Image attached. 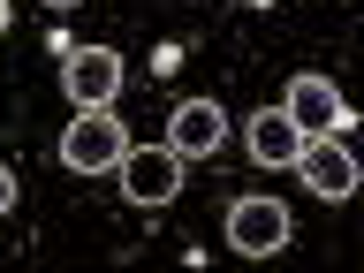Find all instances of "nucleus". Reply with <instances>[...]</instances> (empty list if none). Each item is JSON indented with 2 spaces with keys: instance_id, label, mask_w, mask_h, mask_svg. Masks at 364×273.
Returning <instances> with one entry per match:
<instances>
[{
  "instance_id": "nucleus-1",
  "label": "nucleus",
  "mask_w": 364,
  "mask_h": 273,
  "mask_svg": "<svg viewBox=\"0 0 364 273\" xmlns=\"http://www.w3.org/2000/svg\"><path fill=\"white\" fill-rule=\"evenodd\" d=\"M129 152V129L114 122V107H76V122L61 129V167L68 175H114Z\"/></svg>"
},
{
  "instance_id": "nucleus-2",
  "label": "nucleus",
  "mask_w": 364,
  "mask_h": 273,
  "mask_svg": "<svg viewBox=\"0 0 364 273\" xmlns=\"http://www.w3.org/2000/svg\"><path fill=\"white\" fill-rule=\"evenodd\" d=\"M61 84L76 107H114V91H122V53L114 46H68L61 53Z\"/></svg>"
},
{
  "instance_id": "nucleus-3",
  "label": "nucleus",
  "mask_w": 364,
  "mask_h": 273,
  "mask_svg": "<svg viewBox=\"0 0 364 273\" xmlns=\"http://www.w3.org/2000/svg\"><path fill=\"white\" fill-rule=\"evenodd\" d=\"M228 243L243 250V258H273V250L289 243V205L281 198H235L228 205Z\"/></svg>"
},
{
  "instance_id": "nucleus-4",
  "label": "nucleus",
  "mask_w": 364,
  "mask_h": 273,
  "mask_svg": "<svg viewBox=\"0 0 364 273\" xmlns=\"http://www.w3.org/2000/svg\"><path fill=\"white\" fill-rule=\"evenodd\" d=\"M114 175H122V190H129V205H167V198L182 190V159L167 152V144H129Z\"/></svg>"
},
{
  "instance_id": "nucleus-5",
  "label": "nucleus",
  "mask_w": 364,
  "mask_h": 273,
  "mask_svg": "<svg viewBox=\"0 0 364 273\" xmlns=\"http://www.w3.org/2000/svg\"><path fill=\"white\" fill-rule=\"evenodd\" d=\"M281 114H289L304 136H341L349 129V107H341V91L326 84V76H296L289 99H281Z\"/></svg>"
},
{
  "instance_id": "nucleus-6",
  "label": "nucleus",
  "mask_w": 364,
  "mask_h": 273,
  "mask_svg": "<svg viewBox=\"0 0 364 273\" xmlns=\"http://www.w3.org/2000/svg\"><path fill=\"white\" fill-rule=\"evenodd\" d=\"M296 167H304V182H311V198H326V205H341L349 190H357V159H349L341 136H304Z\"/></svg>"
},
{
  "instance_id": "nucleus-7",
  "label": "nucleus",
  "mask_w": 364,
  "mask_h": 273,
  "mask_svg": "<svg viewBox=\"0 0 364 273\" xmlns=\"http://www.w3.org/2000/svg\"><path fill=\"white\" fill-rule=\"evenodd\" d=\"M220 136H228V114L213 107V99H182V107L167 114V152L175 159H205Z\"/></svg>"
},
{
  "instance_id": "nucleus-8",
  "label": "nucleus",
  "mask_w": 364,
  "mask_h": 273,
  "mask_svg": "<svg viewBox=\"0 0 364 273\" xmlns=\"http://www.w3.org/2000/svg\"><path fill=\"white\" fill-rule=\"evenodd\" d=\"M243 144H250V159H258V167H296L304 129H296L281 107H266V114H250V122H243Z\"/></svg>"
},
{
  "instance_id": "nucleus-9",
  "label": "nucleus",
  "mask_w": 364,
  "mask_h": 273,
  "mask_svg": "<svg viewBox=\"0 0 364 273\" xmlns=\"http://www.w3.org/2000/svg\"><path fill=\"white\" fill-rule=\"evenodd\" d=\"M8 205H16V175H8V167H0V213H8Z\"/></svg>"
},
{
  "instance_id": "nucleus-10",
  "label": "nucleus",
  "mask_w": 364,
  "mask_h": 273,
  "mask_svg": "<svg viewBox=\"0 0 364 273\" xmlns=\"http://www.w3.org/2000/svg\"><path fill=\"white\" fill-rule=\"evenodd\" d=\"M0 31H8V0H0Z\"/></svg>"
},
{
  "instance_id": "nucleus-11",
  "label": "nucleus",
  "mask_w": 364,
  "mask_h": 273,
  "mask_svg": "<svg viewBox=\"0 0 364 273\" xmlns=\"http://www.w3.org/2000/svg\"><path fill=\"white\" fill-rule=\"evenodd\" d=\"M46 8H76V0H46Z\"/></svg>"
},
{
  "instance_id": "nucleus-12",
  "label": "nucleus",
  "mask_w": 364,
  "mask_h": 273,
  "mask_svg": "<svg viewBox=\"0 0 364 273\" xmlns=\"http://www.w3.org/2000/svg\"><path fill=\"white\" fill-rule=\"evenodd\" d=\"M235 8H258V0H235Z\"/></svg>"
}]
</instances>
